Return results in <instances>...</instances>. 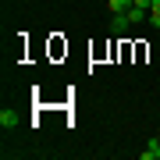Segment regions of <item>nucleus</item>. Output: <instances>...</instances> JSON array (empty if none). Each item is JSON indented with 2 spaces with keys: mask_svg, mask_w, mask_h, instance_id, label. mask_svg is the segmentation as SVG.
Returning a JSON list of instances; mask_svg holds the SVG:
<instances>
[{
  "mask_svg": "<svg viewBox=\"0 0 160 160\" xmlns=\"http://www.w3.org/2000/svg\"><path fill=\"white\" fill-rule=\"evenodd\" d=\"M128 29H132L128 14H114V18H110V32H114V36H125Z\"/></svg>",
  "mask_w": 160,
  "mask_h": 160,
  "instance_id": "1",
  "label": "nucleus"
},
{
  "mask_svg": "<svg viewBox=\"0 0 160 160\" xmlns=\"http://www.w3.org/2000/svg\"><path fill=\"white\" fill-rule=\"evenodd\" d=\"M139 157H142V160H160V139H149L146 149H142Z\"/></svg>",
  "mask_w": 160,
  "mask_h": 160,
  "instance_id": "2",
  "label": "nucleus"
},
{
  "mask_svg": "<svg viewBox=\"0 0 160 160\" xmlns=\"http://www.w3.org/2000/svg\"><path fill=\"white\" fill-rule=\"evenodd\" d=\"M125 14H128V22H132V25H139V22H146V14H149V7H135V4H132L128 11H125Z\"/></svg>",
  "mask_w": 160,
  "mask_h": 160,
  "instance_id": "3",
  "label": "nucleus"
},
{
  "mask_svg": "<svg viewBox=\"0 0 160 160\" xmlns=\"http://www.w3.org/2000/svg\"><path fill=\"white\" fill-rule=\"evenodd\" d=\"M14 125H18V110H7L4 107V110H0V128H14Z\"/></svg>",
  "mask_w": 160,
  "mask_h": 160,
  "instance_id": "4",
  "label": "nucleus"
},
{
  "mask_svg": "<svg viewBox=\"0 0 160 160\" xmlns=\"http://www.w3.org/2000/svg\"><path fill=\"white\" fill-rule=\"evenodd\" d=\"M107 7H110V14H125L132 7V0H107Z\"/></svg>",
  "mask_w": 160,
  "mask_h": 160,
  "instance_id": "5",
  "label": "nucleus"
},
{
  "mask_svg": "<svg viewBox=\"0 0 160 160\" xmlns=\"http://www.w3.org/2000/svg\"><path fill=\"white\" fill-rule=\"evenodd\" d=\"M149 22L153 29H160V0H149Z\"/></svg>",
  "mask_w": 160,
  "mask_h": 160,
  "instance_id": "6",
  "label": "nucleus"
},
{
  "mask_svg": "<svg viewBox=\"0 0 160 160\" xmlns=\"http://www.w3.org/2000/svg\"><path fill=\"white\" fill-rule=\"evenodd\" d=\"M132 4H135V7H149V0H132Z\"/></svg>",
  "mask_w": 160,
  "mask_h": 160,
  "instance_id": "7",
  "label": "nucleus"
}]
</instances>
